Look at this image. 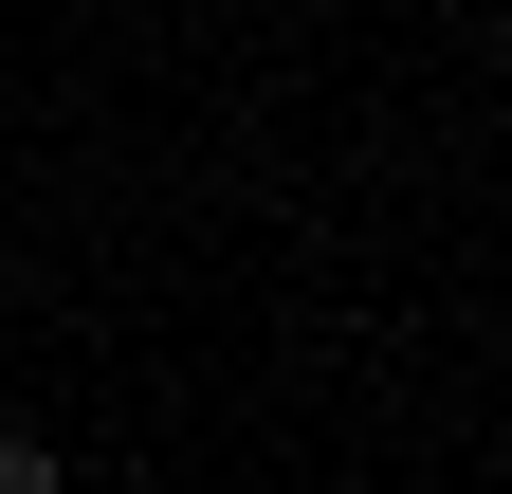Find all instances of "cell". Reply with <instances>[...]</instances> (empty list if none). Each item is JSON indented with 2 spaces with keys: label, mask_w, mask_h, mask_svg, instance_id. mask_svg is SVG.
<instances>
[{
  "label": "cell",
  "mask_w": 512,
  "mask_h": 494,
  "mask_svg": "<svg viewBox=\"0 0 512 494\" xmlns=\"http://www.w3.org/2000/svg\"><path fill=\"white\" fill-rule=\"evenodd\" d=\"M0 494H74V458H55L37 421H0Z\"/></svg>",
  "instance_id": "cell-1"
}]
</instances>
